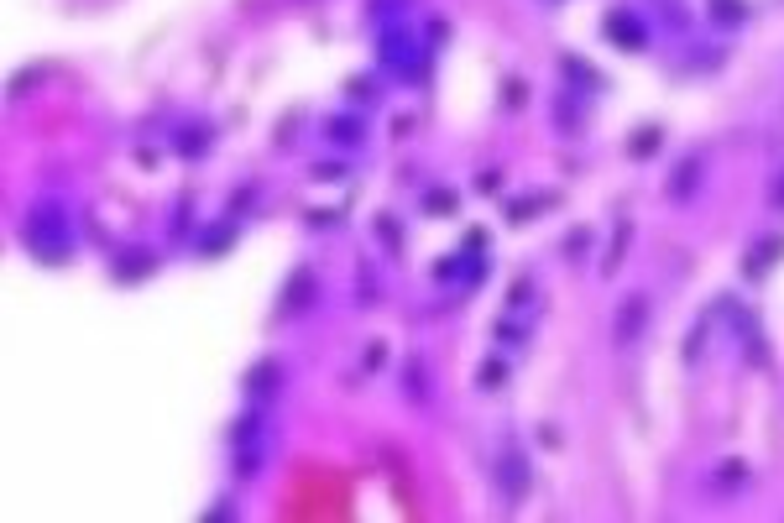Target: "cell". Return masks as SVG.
<instances>
[{
  "instance_id": "obj_11",
  "label": "cell",
  "mask_w": 784,
  "mask_h": 523,
  "mask_svg": "<svg viewBox=\"0 0 784 523\" xmlns=\"http://www.w3.org/2000/svg\"><path fill=\"white\" fill-rule=\"evenodd\" d=\"M784 257V236H764V241H753V257H743V278L758 283L764 272Z\"/></svg>"
},
{
  "instance_id": "obj_28",
  "label": "cell",
  "mask_w": 784,
  "mask_h": 523,
  "mask_svg": "<svg viewBox=\"0 0 784 523\" xmlns=\"http://www.w3.org/2000/svg\"><path fill=\"white\" fill-rule=\"evenodd\" d=\"M523 100H528V89H523L518 79H507V89H502V105H507V110H518Z\"/></svg>"
},
{
  "instance_id": "obj_35",
  "label": "cell",
  "mask_w": 784,
  "mask_h": 523,
  "mask_svg": "<svg viewBox=\"0 0 784 523\" xmlns=\"http://www.w3.org/2000/svg\"><path fill=\"white\" fill-rule=\"evenodd\" d=\"M769 194H774V210H784V168H779V184H774Z\"/></svg>"
},
{
  "instance_id": "obj_13",
  "label": "cell",
  "mask_w": 784,
  "mask_h": 523,
  "mask_svg": "<svg viewBox=\"0 0 784 523\" xmlns=\"http://www.w3.org/2000/svg\"><path fill=\"white\" fill-rule=\"evenodd\" d=\"M210 142H215V131L204 126V121H189V126L173 131V152H183V157H204V152H210Z\"/></svg>"
},
{
  "instance_id": "obj_8",
  "label": "cell",
  "mask_w": 784,
  "mask_h": 523,
  "mask_svg": "<svg viewBox=\"0 0 784 523\" xmlns=\"http://www.w3.org/2000/svg\"><path fill=\"white\" fill-rule=\"evenodd\" d=\"M110 272H115V283H142V278H152V272H157V257H152V252H136V246H126V252H115Z\"/></svg>"
},
{
  "instance_id": "obj_34",
  "label": "cell",
  "mask_w": 784,
  "mask_h": 523,
  "mask_svg": "<svg viewBox=\"0 0 784 523\" xmlns=\"http://www.w3.org/2000/svg\"><path fill=\"white\" fill-rule=\"evenodd\" d=\"M487 241H492L487 231H471V236H466V252H487Z\"/></svg>"
},
{
  "instance_id": "obj_12",
  "label": "cell",
  "mask_w": 784,
  "mask_h": 523,
  "mask_svg": "<svg viewBox=\"0 0 784 523\" xmlns=\"http://www.w3.org/2000/svg\"><path fill=\"white\" fill-rule=\"evenodd\" d=\"M696 189H701V157H685V163H675V173H670V184H664V194H670V204H685Z\"/></svg>"
},
{
  "instance_id": "obj_22",
  "label": "cell",
  "mask_w": 784,
  "mask_h": 523,
  "mask_svg": "<svg viewBox=\"0 0 784 523\" xmlns=\"http://www.w3.org/2000/svg\"><path fill=\"white\" fill-rule=\"evenodd\" d=\"M403 388H408V398H424V361L419 356L403 361Z\"/></svg>"
},
{
  "instance_id": "obj_7",
  "label": "cell",
  "mask_w": 784,
  "mask_h": 523,
  "mask_svg": "<svg viewBox=\"0 0 784 523\" xmlns=\"http://www.w3.org/2000/svg\"><path fill=\"white\" fill-rule=\"evenodd\" d=\"M314 299H319V278H314L309 267H293V272H288V283H283L278 314H283V320H293V314H304Z\"/></svg>"
},
{
  "instance_id": "obj_17",
  "label": "cell",
  "mask_w": 784,
  "mask_h": 523,
  "mask_svg": "<svg viewBox=\"0 0 784 523\" xmlns=\"http://www.w3.org/2000/svg\"><path fill=\"white\" fill-rule=\"evenodd\" d=\"M706 11H711V21H717L722 32H732V27H743V21H748V0H711Z\"/></svg>"
},
{
  "instance_id": "obj_15",
  "label": "cell",
  "mask_w": 784,
  "mask_h": 523,
  "mask_svg": "<svg viewBox=\"0 0 784 523\" xmlns=\"http://www.w3.org/2000/svg\"><path fill=\"white\" fill-rule=\"evenodd\" d=\"M325 136H330L335 147H361L366 142V121L361 116H330L325 121Z\"/></svg>"
},
{
  "instance_id": "obj_4",
  "label": "cell",
  "mask_w": 784,
  "mask_h": 523,
  "mask_svg": "<svg viewBox=\"0 0 784 523\" xmlns=\"http://www.w3.org/2000/svg\"><path fill=\"white\" fill-rule=\"evenodd\" d=\"M492 476H497V492H502V503L507 508H518L523 503V492H528V456L507 440L497 450V461H492Z\"/></svg>"
},
{
  "instance_id": "obj_29",
  "label": "cell",
  "mask_w": 784,
  "mask_h": 523,
  "mask_svg": "<svg viewBox=\"0 0 784 523\" xmlns=\"http://www.w3.org/2000/svg\"><path fill=\"white\" fill-rule=\"evenodd\" d=\"M586 246H591V231H570V262H581Z\"/></svg>"
},
{
  "instance_id": "obj_30",
  "label": "cell",
  "mask_w": 784,
  "mask_h": 523,
  "mask_svg": "<svg viewBox=\"0 0 784 523\" xmlns=\"http://www.w3.org/2000/svg\"><path fill=\"white\" fill-rule=\"evenodd\" d=\"M701 351H706V325H696V335L685 340V361H696Z\"/></svg>"
},
{
  "instance_id": "obj_31",
  "label": "cell",
  "mask_w": 784,
  "mask_h": 523,
  "mask_svg": "<svg viewBox=\"0 0 784 523\" xmlns=\"http://www.w3.org/2000/svg\"><path fill=\"white\" fill-rule=\"evenodd\" d=\"M528 293H534V283L518 278V283H513V293H507V304H513V309H518V304H528Z\"/></svg>"
},
{
  "instance_id": "obj_14",
  "label": "cell",
  "mask_w": 784,
  "mask_h": 523,
  "mask_svg": "<svg viewBox=\"0 0 784 523\" xmlns=\"http://www.w3.org/2000/svg\"><path fill=\"white\" fill-rule=\"evenodd\" d=\"M230 246H236V220L225 215V220H215L210 231L199 236V257H225Z\"/></svg>"
},
{
  "instance_id": "obj_10",
  "label": "cell",
  "mask_w": 784,
  "mask_h": 523,
  "mask_svg": "<svg viewBox=\"0 0 784 523\" xmlns=\"http://www.w3.org/2000/svg\"><path fill=\"white\" fill-rule=\"evenodd\" d=\"M278 388H283V367H278V361H257V367L246 372V382H241V393L251 403H262L267 393H278Z\"/></svg>"
},
{
  "instance_id": "obj_2",
  "label": "cell",
  "mask_w": 784,
  "mask_h": 523,
  "mask_svg": "<svg viewBox=\"0 0 784 523\" xmlns=\"http://www.w3.org/2000/svg\"><path fill=\"white\" fill-rule=\"evenodd\" d=\"M267 440H272V424H267L262 408L251 403L246 414L230 424V456H236V476H241V482H251V476L262 471V461H267Z\"/></svg>"
},
{
  "instance_id": "obj_3",
  "label": "cell",
  "mask_w": 784,
  "mask_h": 523,
  "mask_svg": "<svg viewBox=\"0 0 784 523\" xmlns=\"http://www.w3.org/2000/svg\"><path fill=\"white\" fill-rule=\"evenodd\" d=\"M377 58H382V68H392V74H403V79H424V53L413 48V37L403 27H387L382 32Z\"/></svg>"
},
{
  "instance_id": "obj_6",
  "label": "cell",
  "mask_w": 784,
  "mask_h": 523,
  "mask_svg": "<svg viewBox=\"0 0 784 523\" xmlns=\"http://www.w3.org/2000/svg\"><path fill=\"white\" fill-rule=\"evenodd\" d=\"M649 330V293H628L617 304V320H612V340L617 346H633V340Z\"/></svg>"
},
{
  "instance_id": "obj_27",
  "label": "cell",
  "mask_w": 784,
  "mask_h": 523,
  "mask_svg": "<svg viewBox=\"0 0 784 523\" xmlns=\"http://www.w3.org/2000/svg\"><path fill=\"white\" fill-rule=\"evenodd\" d=\"M523 335L528 330H518L513 320H497V340H502V346H523Z\"/></svg>"
},
{
  "instance_id": "obj_21",
  "label": "cell",
  "mask_w": 784,
  "mask_h": 523,
  "mask_svg": "<svg viewBox=\"0 0 784 523\" xmlns=\"http://www.w3.org/2000/svg\"><path fill=\"white\" fill-rule=\"evenodd\" d=\"M560 68L581 79V89H596V84H602V74H596V68H591L586 58H575V53H565V58H560Z\"/></svg>"
},
{
  "instance_id": "obj_23",
  "label": "cell",
  "mask_w": 784,
  "mask_h": 523,
  "mask_svg": "<svg viewBox=\"0 0 784 523\" xmlns=\"http://www.w3.org/2000/svg\"><path fill=\"white\" fill-rule=\"evenodd\" d=\"M424 210L429 215H455V189H429L424 194Z\"/></svg>"
},
{
  "instance_id": "obj_5",
  "label": "cell",
  "mask_w": 784,
  "mask_h": 523,
  "mask_svg": "<svg viewBox=\"0 0 784 523\" xmlns=\"http://www.w3.org/2000/svg\"><path fill=\"white\" fill-rule=\"evenodd\" d=\"M602 32H607V42H617L622 53H643L649 48V21H643L638 11H628V6H612L607 16H602Z\"/></svg>"
},
{
  "instance_id": "obj_18",
  "label": "cell",
  "mask_w": 784,
  "mask_h": 523,
  "mask_svg": "<svg viewBox=\"0 0 784 523\" xmlns=\"http://www.w3.org/2000/svg\"><path fill=\"white\" fill-rule=\"evenodd\" d=\"M628 241H633V220L622 215V220H617V231H612V252L602 257V272H607V278L622 267V257H628Z\"/></svg>"
},
{
  "instance_id": "obj_33",
  "label": "cell",
  "mask_w": 784,
  "mask_h": 523,
  "mask_svg": "<svg viewBox=\"0 0 784 523\" xmlns=\"http://www.w3.org/2000/svg\"><path fill=\"white\" fill-rule=\"evenodd\" d=\"M392 11H403V0H372V16H377V21L392 16Z\"/></svg>"
},
{
  "instance_id": "obj_32",
  "label": "cell",
  "mask_w": 784,
  "mask_h": 523,
  "mask_svg": "<svg viewBox=\"0 0 784 523\" xmlns=\"http://www.w3.org/2000/svg\"><path fill=\"white\" fill-rule=\"evenodd\" d=\"M372 95H377L372 79H351V100H372Z\"/></svg>"
},
{
  "instance_id": "obj_1",
  "label": "cell",
  "mask_w": 784,
  "mask_h": 523,
  "mask_svg": "<svg viewBox=\"0 0 784 523\" xmlns=\"http://www.w3.org/2000/svg\"><path fill=\"white\" fill-rule=\"evenodd\" d=\"M21 246L37 257V262H68L74 257V220H68L63 204L42 199L21 215Z\"/></svg>"
},
{
  "instance_id": "obj_24",
  "label": "cell",
  "mask_w": 784,
  "mask_h": 523,
  "mask_svg": "<svg viewBox=\"0 0 784 523\" xmlns=\"http://www.w3.org/2000/svg\"><path fill=\"white\" fill-rule=\"evenodd\" d=\"M743 482H748V466H743V461H727V466L717 471V487H722V492H727V487H743Z\"/></svg>"
},
{
  "instance_id": "obj_16",
  "label": "cell",
  "mask_w": 784,
  "mask_h": 523,
  "mask_svg": "<svg viewBox=\"0 0 784 523\" xmlns=\"http://www.w3.org/2000/svg\"><path fill=\"white\" fill-rule=\"evenodd\" d=\"M544 204H555V194H528V199H513L507 204V225H523V220H539L544 215Z\"/></svg>"
},
{
  "instance_id": "obj_9",
  "label": "cell",
  "mask_w": 784,
  "mask_h": 523,
  "mask_svg": "<svg viewBox=\"0 0 784 523\" xmlns=\"http://www.w3.org/2000/svg\"><path fill=\"white\" fill-rule=\"evenodd\" d=\"M732 325H737V340H743V356L753 361V367H769V351H764V335H758V320H753V314L732 304Z\"/></svg>"
},
{
  "instance_id": "obj_25",
  "label": "cell",
  "mask_w": 784,
  "mask_h": 523,
  "mask_svg": "<svg viewBox=\"0 0 784 523\" xmlns=\"http://www.w3.org/2000/svg\"><path fill=\"white\" fill-rule=\"evenodd\" d=\"M309 173L319 178V184H335V178H345V163H335V157H330V163H314Z\"/></svg>"
},
{
  "instance_id": "obj_26",
  "label": "cell",
  "mask_w": 784,
  "mask_h": 523,
  "mask_svg": "<svg viewBox=\"0 0 784 523\" xmlns=\"http://www.w3.org/2000/svg\"><path fill=\"white\" fill-rule=\"evenodd\" d=\"M377 236L392 246V252H398V241H403V231H398V225H392V215H377Z\"/></svg>"
},
{
  "instance_id": "obj_20",
  "label": "cell",
  "mask_w": 784,
  "mask_h": 523,
  "mask_svg": "<svg viewBox=\"0 0 784 523\" xmlns=\"http://www.w3.org/2000/svg\"><path fill=\"white\" fill-rule=\"evenodd\" d=\"M502 382H507V361H502V356H492V361H481V367H476V388L497 393Z\"/></svg>"
},
{
  "instance_id": "obj_19",
  "label": "cell",
  "mask_w": 784,
  "mask_h": 523,
  "mask_svg": "<svg viewBox=\"0 0 784 523\" xmlns=\"http://www.w3.org/2000/svg\"><path fill=\"white\" fill-rule=\"evenodd\" d=\"M659 147H664V131L659 126H643V131L628 136V157H654Z\"/></svg>"
}]
</instances>
